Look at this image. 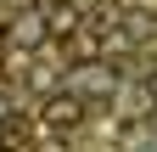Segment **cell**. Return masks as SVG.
<instances>
[{
	"instance_id": "cell-1",
	"label": "cell",
	"mask_w": 157,
	"mask_h": 152,
	"mask_svg": "<svg viewBox=\"0 0 157 152\" xmlns=\"http://www.w3.org/2000/svg\"><path fill=\"white\" fill-rule=\"evenodd\" d=\"M67 90H73V96H112V90H118V68L112 62H84V68H73V79H67Z\"/></svg>"
},
{
	"instance_id": "cell-2",
	"label": "cell",
	"mask_w": 157,
	"mask_h": 152,
	"mask_svg": "<svg viewBox=\"0 0 157 152\" xmlns=\"http://www.w3.org/2000/svg\"><path fill=\"white\" fill-rule=\"evenodd\" d=\"M84 118V96H73V90H51L45 96V124L51 130H73Z\"/></svg>"
},
{
	"instance_id": "cell-3",
	"label": "cell",
	"mask_w": 157,
	"mask_h": 152,
	"mask_svg": "<svg viewBox=\"0 0 157 152\" xmlns=\"http://www.w3.org/2000/svg\"><path fill=\"white\" fill-rule=\"evenodd\" d=\"M45 11H23V17H11L6 23V40H17V45H45Z\"/></svg>"
},
{
	"instance_id": "cell-4",
	"label": "cell",
	"mask_w": 157,
	"mask_h": 152,
	"mask_svg": "<svg viewBox=\"0 0 157 152\" xmlns=\"http://www.w3.org/2000/svg\"><path fill=\"white\" fill-rule=\"evenodd\" d=\"M78 23H84V17H78V6H67V0L45 6V28H51V34H62V40H73V34H78Z\"/></svg>"
},
{
	"instance_id": "cell-5",
	"label": "cell",
	"mask_w": 157,
	"mask_h": 152,
	"mask_svg": "<svg viewBox=\"0 0 157 152\" xmlns=\"http://www.w3.org/2000/svg\"><path fill=\"white\" fill-rule=\"evenodd\" d=\"M23 135H28V124H23V118H0V141H6V146H11V141H23Z\"/></svg>"
},
{
	"instance_id": "cell-6",
	"label": "cell",
	"mask_w": 157,
	"mask_h": 152,
	"mask_svg": "<svg viewBox=\"0 0 157 152\" xmlns=\"http://www.w3.org/2000/svg\"><path fill=\"white\" fill-rule=\"evenodd\" d=\"M140 152H157V135H151V141H140Z\"/></svg>"
},
{
	"instance_id": "cell-7",
	"label": "cell",
	"mask_w": 157,
	"mask_h": 152,
	"mask_svg": "<svg viewBox=\"0 0 157 152\" xmlns=\"http://www.w3.org/2000/svg\"><path fill=\"white\" fill-rule=\"evenodd\" d=\"M0 45H6V23H0Z\"/></svg>"
},
{
	"instance_id": "cell-8",
	"label": "cell",
	"mask_w": 157,
	"mask_h": 152,
	"mask_svg": "<svg viewBox=\"0 0 157 152\" xmlns=\"http://www.w3.org/2000/svg\"><path fill=\"white\" fill-rule=\"evenodd\" d=\"M151 96H157V73H151Z\"/></svg>"
}]
</instances>
